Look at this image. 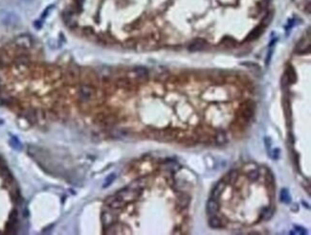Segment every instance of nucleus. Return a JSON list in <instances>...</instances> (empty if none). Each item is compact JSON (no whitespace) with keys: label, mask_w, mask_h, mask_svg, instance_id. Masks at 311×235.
Listing matches in <instances>:
<instances>
[{"label":"nucleus","mask_w":311,"mask_h":235,"mask_svg":"<svg viewBox=\"0 0 311 235\" xmlns=\"http://www.w3.org/2000/svg\"><path fill=\"white\" fill-rule=\"evenodd\" d=\"M79 100L82 103H88L91 100L95 98L96 95V89L94 87L87 84H82V87L79 88L78 91Z\"/></svg>","instance_id":"1"},{"label":"nucleus","mask_w":311,"mask_h":235,"mask_svg":"<svg viewBox=\"0 0 311 235\" xmlns=\"http://www.w3.org/2000/svg\"><path fill=\"white\" fill-rule=\"evenodd\" d=\"M116 194L118 196H120V197H121L127 203V202H130L137 200L141 196L142 191L135 190V189H133V188H131L130 186H127V187L123 188V189H121V190H119Z\"/></svg>","instance_id":"2"},{"label":"nucleus","mask_w":311,"mask_h":235,"mask_svg":"<svg viewBox=\"0 0 311 235\" xmlns=\"http://www.w3.org/2000/svg\"><path fill=\"white\" fill-rule=\"evenodd\" d=\"M105 205L107 207L113 209L115 211H120L123 207H125L126 206V202L121 197H120V196L115 194L113 196H109V197H107L106 199Z\"/></svg>","instance_id":"3"},{"label":"nucleus","mask_w":311,"mask_h":235,"mask_svg":"<svg viewBox=\"0 0 311 235\" xmlns=\"http://www.w3.org/2000/svg\"><path fill=\"white\" fill-rule=\"evenodd\" d=\"M116 212H117V211L111 209L109 207H108L107 210L102 211V216H101V220H102V226H103V229H105L106 228H108V226H110L111 225H113L114 223L117 222L118 216H117Z\"/></svg>","instance_id":"4"},{"label":"nucleus","mask_w":311,"mask_h":235,"mask_svg":"<svg viewBox=\"0 0 311 235\" xmlns=\"http://www.w3.org/2000/svg\"><path fill=\"white\" fill-rule=\"evenodd\" d=\"M0 20L4 25L7 26H17L20 22V18L17 14L8 11H4L0 14Z\"/></svg>","instance_id":"5"},{"label":"nucleus","mask_w":311,"mask_h":235,"mask_svg":"<svg viewBox=\"0 0 311 235\" xmlns=\"http://www.w3.org/2000/svg\"><path fill=\"white\" fill-rule=\"evenodd\" d=\"M62 20L64 22V24L71 30H75L78 26V21H77V17L76 13L74 10H65L62 13Z\"/></svg>","instance_id":"6"},{"label":"nucleus","mask_w":311,"mask_h":235,"mask_svg":"<svg viewBox=\"0 0 311 235\" xmlns=\"http://www.w3.org/2000/svg\"><path fill=\"white\" fill-rule=\"evenodd\" d=\"M81 80L83 81V84L91 85L95 88V84L98 83V77L92 70L90 69H83L81 70Z\"/></svg>","instance_id":"7"},{"label":"nucleus","mask_w":311,"mask_h":235,"mask_svg":"<svg viewBox=\"0 0 311 235\" xmlns=\"http://www.w3.org/2000/svg\"><path fill=\"white\" fill-rule=\"evenodd\" d=\"M117 118L115 115L112 114H106V113H98L94 117V122L98 125H103V126H108V125H112L116 122Z\"/></svg>","instance_id":"8"},{"label":"nucleus","mask_w":311,"mask_h":235,"mask_svg":"<svg viewBox=\"0 0 311 235\" xmlns=\"http://www.w3.org/2000/svg\"><path fill=\"white\" fill-rule=\"evenodd\" d=\"M79 76H81V69L77 66H70L66 70L65 79L68 83H74L79 79Z\"/></svg>","instance_id":"9"},{"label":"nucleus","mask_w":311,"mask_h":235,"mask_svg":"<svg viewBox=\"0 0 311 235\" xmlns=\"http://www.w3.org/2000/svg\"><path fill=\"white\" fill-rule=\"evenodd\" d=\"M207 46H208V42L205 40H203V38H197V40L194 41L189 45L188 50L190 52H198L204 50Z\"/></svg>","instance_id":"10"},{"label":"nucleus","mask_w":311,"mask_h":235,"mask_svg":"<svg viewBox=\"0 0 311 235\" xmlns=\"http://www.w3.org/2000/svg\"><path fill=\"white\" fill-rule=\"evenodd\" d=\"M22 116L25 118L30 124H36L38 121V115H37V112L36 109L33 108H29V109H25L22 112Z\"/></svg>","instance_id":"11"},{"label":"nucleus","mask_w":311,"mask_h":235,"mask_svg":"<svg viewBox=\"0 0 311 235\" xmlns=\"http://www.w3.org/2000/svg\"><path fill=\"white\" fill-rule=\"evenodd\" d=\"M225 187H226V183H225L224 181L218 182L217 184H215V186L213 187V191L211 193V199L218 200L219 197H220V195L222 194V192L224 191Z\"/></svg>","instance_id":"12"},{"label":"nucleus","mask_w":311,"mask_h":235,"mask_svg":"<svg viewBox=\"0 0 311 235\" xmlns=\"http://www.w3.org/2000/svg\"><path fill=\"white\" fill-rule=\"evenodd\" d=\"M240 114H241V117H243L245 120L250 119L251 117L253 116V114H254V108L249 103V102H247V103H244L243 105H241V107H240Z\"/></svg>","instance_id":"13"},{"label":"nucleus","mask_w":311,"mask_h":235,"mask_svg":"<svg viewBox=\"0 0 311 235\" xmlns=\"http://www.w3.org/2000/svg\"><path fill=\"white\" fill-rule=\"evenodd\" d=\"M133 73L135 74V77L138 82L140 83H144L147 82L148 79V71L147 70V68L145 67H137L134 69Z\"/></svg>","instance_id":"14"},{"label":"nucleus","mask_w":311,"mask_h":235,"mask_svg":"<svg viewBox=\"0 0 311 235\" xmlns=\"http://www.w3.org/2000/svg\"><path fill=\"white\" fill-rule=\"evenodd\" d=\"M218 209H219V206L217 200L211 199L208 201V202H207V212H208V214L215 215L218 212Z\"/></svg>","instance_id":"15"},{"label":"nucleus","mask_w":311,"mask_h":235,"mask_svg":"<svg viewBox=\"0 0 311 235\" xmlns=\"http://www.w3.org/2000/svg\"><path fill=\"white\" fill-rule=\"evenodd\" d=\"M15 43H17L18 47H21V48H29L32 45V41L27 36H21L15 40Z\"/></svg>","instance_id":"16"},{"label":"nucleus","mask_w":311,"mask_h":235,"mask_svg":"<svg viewBox=\"0 0 311 235\" xmlns=\"http://www.w3.org/2000/svg\"><path fill=\"white\" fill-rule=\"evenodd\" d=\"M284 74L287 77V80H288V82H289V84L297 82V73H296V71H295V69L293 68V66L289 65L288 67H287Z\"/></svg>","instance_id":"17"},{"label":"nucleus","mask_w":311,"mask_h":235,"mask_svg":"<svg viewBox=\"0 0 311 235\" xmlns=\"http://www.w3.org/2000/svg\"><path fill=\"white\" fill-rule=\"evenodd\" d=\"M263 33V27L262 26H258L255 28L252 32L248 35V37H247V41H255V40H257V38H259V37Z\"/></svg>","instance_id":"18"},{"label":"nucleus","mask_w":311,"mask_h":235,"mask_svg":"<svg viewBox=\"0 0 311 235\" xmlns=\"http://www.w3.org/2000/svg\"><path fill=\"white\" fill-rule=\"evenodd\" d=\"M209 225L211 226L212 229H220L222 228V221L217 216L213 215L212 218H210L209 220Z\"/></svg>","instance_id":"19"},{"label":"nucleus","mask_w":311,"mask_h":235,"mask_svg":"<svg viewBox=\"0 0 311 235\" xmlns=\"http://www.w3.org/2000/svg\"><path fill=\"white\" fill-rule=\"evenodd\" d=\"M82 34H83L84 37L90 38V40H92V38H96V37H96V34H95V32H94L93 28H91V27H89V26L83 27V28H82Z\"/></svg>","instance_id":"20"},{"label":"nucleus","mask_w":311,"mask_h":235,"mask_svg":"<svg viewBox=\"0 0 311 235\" xmlns=\"http://www.w3.org/2000/svg\"><path fill=\"white\" fill-rule=\"evenodd\" d=\"M9 142H10V145L12 146V148L14 149V150H17V151L22 150V144L17 136H13V135L11 136Z\"/></svg>","instance_id":"21"},{"label":"nucleus","mask_w":311,"mask_h":235,"mask_svg":"<svg viewBox=\"0 0 311 235\" xmlns=\"http://www.w3.org/2000/svg\"><path fill=\"white\" fill-rule=\"evenodd\" d=\"M280 198H281V201L284 203H290L291 202V197H290V194L288 192V190L287 189H282L281 191V195H280Z\"/></svg>","instance_id":"22"},{"label":"nucleus","mask_w":311,"mask_h":235,"mask_svg":"<svg viewBox=\"0 0 311 235\" xmlns=\"http://www.w3.org/2000/svg\"><path fill=\"white\" fill-rule=\"evenodd\" d=\"M178 203L181 207H186L190 203V197L187 194H182L178 198Z\"/></svg>","instance_id":"23"},{"label":"nucleus","mask_w":311,"mask_h":235,"mask_svg":"<svg viewBox=\"0 0 311 235\" xmlns=\"http://www.w3.org/2000/svg\"><path fill=\"white\" fill-rule=\"evenodd\" d=\"M117 84H118V87L120 88H122L124 89H129L131 88V84L130 82L125 79V78H122V79H119L118 82H117Z\"/></svg>","instance_id":"24"},{"label":"nucleus","mask_w":311,"mask_h":235,"mask_svg":"<svg viewBox=\"0 0 311 235\" xmlns=\"http://www.w3.org/2000/svg\"><path fill=\"white\" fill-rule=\"evenodd\" d=\"M115 178H116V175H115L114 173H112V174H110L109 176H107L106 178L105 179V182H103L102 187H103V188L108 187L110 184H112V182L115 181Z\"/></svg>","instance_id":"25"},{"label":"nucleus","mask_w":311,"mask_h":235,"mask_svg":"<svg viewBox=\"0 0 311 235\" xmlns=\"http://www.w3.org/2000/svg\"><path fill=\"white\" fill-rule=\"evenodd\" d=\"M272 20H273V13H268V14L265 15V18H263L261 26H262V27L269 26V25H270V23L272 22Z\"/></svg>","instance_id":"26"},{"label":"nucleus","mask_w":311,"mask_h":235,"mask_svg":"<svg viewBox=\"0 0 311 235\" xmlns=\"http://www.w3.org/2000/svg\"><path fill=\"white\" fill-rule=\"evenodd\" d=\"M9 222L13 223V224H17L18 222V211L17 209H13L10 216H9Z\"/></svg>","instance_id":"27"},{"label":"nucleus","mask_w":311,"mask_h":235,"mask_svg":"<svg viewBox=\"0 0 311 235\" xmlns=\"http://www.w3.org/2000/svg\"><path fill=\"white\" fill-rule=\"evenodd\" d=\"M247 177H248V178H249V181H250V182H256V181H258V179H259V173L258 171L254 170V171H251L250 173H249L248 175H247Z\"/></svg>","instance_id":"28"},{"label":"nucleus","mask_w":311,"mask_h":235,"mask_svg":"<svg viewBox=\"0 0 311 235\" xmlns=\"http://www.w3.org/2000/svg\"><path fill=\"white\" fill-rule=\"evenodd\" d=\"M273 215V209L272 208H270V207H267L265 208L264 210H263V212H262V217L264 220H269V219L272 217Z\"/></svg>","instance_id":"29"},{"label":"nucleus","mask_w":311,"mask_h":235,"mask_svg":"<svg viewBox=\"0 0 311 235\" xmlns=\"http://www.w3.org/2000/svg\"><path fill=\"white\" fill-rule=\"evenodd\" d=\"M237 176H238L237 171H236V170L231 171L230 173H229V182L231 183H235L237 179Z\"/></svg>","instance_id":"30"},{"label":"nucleus","mask_w":311,"mask_h":235,"mask_svg":"<svg viewBox=\"0 0 311 235\" xmlns=\"http://www.w3.org/2000/svg\"><path fill=\"white\" fill-rule=\"evenodd\" d=\"M84 3H85V0H75V8H76V10L79 11V12H81L83 10V6H84Z\"/></svg>","instance_id":"31"},{"label":"nucleus","mask_w":311,"mask_h":235,"mask_svg":"<svg viewBox=\"0 0 311 235\" xmlns=\"http://www.w3.org/2000/svg\"><path fill=\"white\" fill-rule=\"evenodd\" d=\"M294 229H295V230H296V232H291L292 234H295V233H296V234H306V233H307L306 230H305V229L301 228V226L295 225V226H294Z\"/></svg>","instance_id":"32"},{"label":"nucleus","mask_w":311,"mask_h":235,"mask_svg":"<svg viewBox=\"0 0 311 235\" xmlns=\"http://www.w3.org/2000/svg\"><path fill=\"white\" fill-rule=\"evenodd\" d=\"M273 53V50L272 49H271L269 52H268V55H267V57H266V60H265V65H268L269 64H270V61H271V57H272V54Z\"/></svg>","instance_id":"33"},{"label":"nucleus","mask_w":311,"mask_h":235,"mask_svg":"<svg viewBox=\"0 0 311 235\" xmlns=\"http://www.w3.org/2000/svg\"><path fill=\"white\" fill-rule=\"evenodd\" d=\"M278 155H280V149H275V150L273 151V155H272V158L274 159H278Z\"/></svg>","instance_id":"34"},{"label":"nucleus","mask_w":311,"mask_h":235,"mask_svg":"<svg viewBox=\"0 0 311 235\" xmlns=\"http://www.w3.org/2000/svg\"><path fill=\"white\" fill-rule=\"evenodd\" d=\"M264 141H265V145H266V148H267L268 150H269V149L271 148V140H270V138H268V137H265Z\"/></svg>","instance_id":"35"},{"label":"nucleus","mask_w":311,"mask_h":235,"mask_svg":"<svg viewBox=\"0 0 311 235\" xmlns=\"http://www.w3.org/2000/svg\"><path fill=\"white\" fill-rule=\"evenodd\" d=\"M51 9H52V6H49V7H48V8H47V9L45 10V12H44V13L42 14V18H45L47 17V14H48V12H49V11L51 10Z\"/></svg>","instance_id":"36"},{"label":"nucleus","mask_w":311,"mask_h":235,"mask_svg":"<svg viewBox=\"0 0 311 235\" xmlns=\"http://www.w3.org/2000/svg\"><path fill=\"white\" fill-rule=\"evenodd\" d=\"M34 26H35L36 29H40L41 26H42V24H41V22H40V21H35Z\"/></svg>","instance_id":"37"},{"label":"nucleus","mask_w":311,"mask_h":235,"mask_svg":"<svg viewBox=\"0 0 311 235\" xmlns=\"http://www.w3.org/2000/svg\"><path fill=\"white\" fill-rule=\"evenodd\" d=\"M5 161H4V159H2V156L1 155H0V166H2V165H5Z\"/></svg>","instance_id":"38"},{"label":"nucleus","mask_w":311,"mask_h":235,"mask_svg":"<svg viewBox=\"0 0 311 235\" xmlns=\"http://www.w3.org/2000/svg\"><path fill=\"white\" fill-rule=\"evenodd\" d=\"M23 214H24V217H27V216H29V212H28V210H27V209H24V211H23Z\"/></svg>","instance_id":"39"},{"label":"nucleus","mask_w":311,"mask_h":235,"mask_svg":"<svg viewBox=\"0 0 311 235\" xmlns=\"http://www.w3.org/2000/svg\"><path fill=\"white\" fill-rule=\"evenodd\" d=\"M23 1H26V2H29V1H32V0H23Z\"/></svg>","instance_id":"40"}]
</instances>
